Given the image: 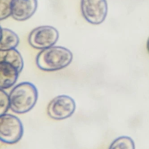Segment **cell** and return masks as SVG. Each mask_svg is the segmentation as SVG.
<instances>
[{"mask_svg": "<svg viewBox=\"0 0 149 149\" xmlns=\"http://www.w3.org/2000/svg\"><path fill=\"white\" fill-rule=\"evenodd\" d=\"M37 7V0H13L12 16L18 21H26L33 15Z\"/></svg>", "mask_w": 149, "mask_h": 149, "instance_id": "cell-7", "label": "cell"}, {"mask_svg": "<svg viewBox=\"0 0 149 149\" xmlns=\"http://www.w3.org/2000/svg\"><path fill=\"white\" fill-rule=\"evenodd\" d=\"M0 51L12 50L18 46L19 39L16 33L10 29L1 28Z\"/></svg>", "mask_w": 149, "mask_h": 149, "instance_id": "cell-9", "label": "cell"}, {"mask_svg": "<svg viewBox=\"0 0 149 149\" xmlns=\"http://www.w3.org/2000/svg\"><path fill=\"white\" fill-rule=\"evenodd\" d=\"M22 123L18 117L5 113L0 116V140L3 143L13 144L18 143L23 134Z\"/></svg>", "mask_w": 149, "mask_h": 149, "instance_id": "cell-3", "label": "cell"}, {"mask_svg": "<svg viewBox=\"0 0 149 149\" xmlns=\"http://www.w3.org/2000/svg\"><path fill=\"white\" fill-rule=\"evenodd\" d=\"M0 115L6 113L10 108L9 96L3 90H0Z\"/></svg>", "mask_w": 149, "mask_h": 149, "instance_id": "cell-13", "label": "cell"}, {"mask_svg": "<svg viewBox=\"0 0 149 149\" xmlns=\"http://www.w3.org/2000/svg\"><path fill=\"white\" fill-rule=\"evenodd\" d=\"M0 61H4L12 63L21 71L23 69L24 65L23 58L20 53L16 49L0 51Z\"/></svg>", "mask_w": 149, "mask_h": 149, "instance_id": "cell-10", "label": "cell"}, {"mask_svg": "<svg viewBox=\"0 0 149 149\" xmlns=\"http://www.w3.org/2000/svg\"><path fill=\"white\" fill-rule=\"evenodd\" d=\"M58 31L52 26L38 27L33 30L28 36V42L34 48L44 49L53 47L59 38Z\"/></svg>", "mask_w": 149, "mask_h": 149, "instance_id": "cell-4", "label": "cell"}, {"mask_svg": "<svg viewBox=\"0 0 149 149\" xmlns=\"http://www.w3.org/2000/svg\"><path fill=\"white\" fill-rule=\"evenodd\" d=\"M146 47H147V51L149 53V38L147 40V44H146Z\"/></svg>", "mask_w": 149, "mask_h": 149, "instance_id": "cell-14", "label": "cell"}, {"mask_svg": "<svg viewBox=\"0 0 149 149\" xmlns=\"http://www.w3.org/2000/svg\"><path fill=\"white\" fill-rule=\"evenodd\" d=\"M109 149H135L134 142L131 138L122 136L113 141Z\"/></svg>", "mask_w": 149, "mask_h": 149, "instance_id": "cell-11", "label": "cell"}, {"mask_svg": "<svg viewBox=\"0 0 149 149\" xmlns=\"http://www.w3.org/2000/svg\"><path fill=\"white\" fill-rule=\"evenodd\" d=\"M22 72L15 65L8 62L0 61V88L7 89L16 82Z\"/></svg>", "mask_w": 149, "mask_h": 149, "instance_id": "cell-8", "label": "cell"}, {"mask_svg": "<svg viewBox=\"0 0 149 149\" xmlns=\"http://www.w3.org/2000/svg\"><path fill=\"white\" fill-rule=\"evenodd\" d=\"M72 52L67 48L53 46L44 49L36 58L38 68L46 72H54L65 68L72 62Z\"/></svg>", "mask_w": 149, "mask_h": 149, "instance_id": "cell-1", "label": "cell"}, {"mask_svg": "<svg viewBox=\"0 0 149 149\" xmlns=\"http://www.w3.org/2000/svg\"><path fill=\"white\" fill-rule=\"evenodd\" d=\"M38 97L37 89L33 84L21 83L13 88L9 95L10 109L18 114L27 113L37 103Z\"/></svg>", "mask_w": 149, "mask_h": 149, "instance_id": "cell-2", "label": "cell"}, {"mask_svg": "<svg viewBox=\"0 0 149 149\" xmlns=\"http://www.w3.org/2000/svg\"><path fill=\"white\" fill-rule=\"evenodd\" d=\"M13 0H0V19L3 20L11 15Z\"/></svg>", "mask_w": 149, "mask_h": 149, "instance_id": "cell-12", "label": "cell"}, {"mask_svg": "<svg viewBox=\"0 0 149 149\" xmlns=\"http://www.w3.org/2000/svg\"><path fill=\"white\" fill-rule=\"evenodd\" d=\"M81 9L86 21L93 25H99L106 19L108 7L106 0H81Z\"/></svg>", "mask_w": 149, "mask_h": 149, "instance_id": "cell-5", "label": "cell"}, {"mask_svg": "<svg viewBox=\"0 0 149 149\" xmlns=\"http://www.w3.org/2000/svg\"><path fill=\"white\" fill-rule=\"evenodd\" d=\"M75 109V102L72 98L66 95H60L50 102L47 113L51 118L61 120L72 116Z\"/></svg>", "mask_w": 149, "mask_h": 149, "instance_id": "cell-6", "label": "cell"}]
</instances>
